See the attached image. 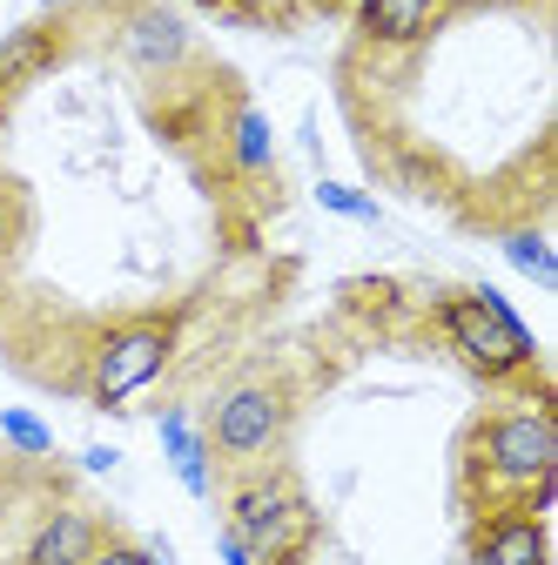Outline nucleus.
Segmentation results:
<instances>
[{
  "mask_svg": "<svg viewBox=\"0 0 558 565\" xmlns=\"http://www.w3.org/2000/svg\"><path fill=\"white\" fill-rule=\"evenodd\" d=\"M477 565H545V519H532L525 505H505L477 525L471 539Z\"/></svg>",
  "mask_w": 558,
  "mask_h": 565,
  "instance_id": "6e6552de",
  "label": "nucleus"
},
{
  "mask_svg": "<svg viewBox=\"0 0 558 565\" xmlns=\"http://www.w3.org/2000/svg\"><path fill=\"white\" fill-rule=\"evenodd\" d=\"M262 565H310V552H283V558H262Z\"/></svg>",
  "mask_w": 558,
  "mask_h": 565,
  "instance_id": "aec40b11",
  "label": "nucleus"
},
{
  "mask_svg": "<svg viewBox=\"0 0 558 565\" xmlns=\"http://www.w3.org/2000/svg\"><path fill=\"white\" fill-rule=\"evenodd\" d=\"M195 8H229V0H195Z\"/></svg>",
  "mask_w": 558,
  "mask_h": 565,
  "instance_id": "412c9836",
  "label": "nucleus"
},
{
  "mask_svg": "<svg viewBox=\"0 0 558 565\" xmlns=\"http://www.w3.org/2000/svg\"><path fill=\"white\" fill-rule=\"evenodd\" d=\"M169 350H175V323L169 317H135L115 323L95 358H88V404L95 411H121L128 397H142L162 371H169Z\"/></svg>",
  "mask_w": 558,
  "mask_h": 565,
  "instance_id": "20e7f679",
  "label": "nucleus"
},
{
  "mask_svg": "<svg viewBox=\"0 0 558 565\" xmlns=\"http://www.w3.org/2000/svg\"><path fill=\"white\" fill-rule=\"evenodd\" d=\"M438 323H444V337L458 343V358L477 377H525V371H538V343H532L525 317L505 303V290H492V282H477V290H444L438 297Z\"/></svg>",
  "mask_w": 558,
  "mask_h": 565,
  "instance_id": "f257e3e1",
  "label": "nucleus"
},
{
  "mask_svg": "<svg viewBox=\"0 0 558 565\" xmlns=\"http://www.w3.org/2000/svg\"><path fill=\"white\" fill-rule=\"evenodd\" d=\"M142 552H149V565H175V552H169V545H162V539H149V545H142Z\"/></svg>",
  "mask_w": 558,
  "mask_h": 565,
  "instance_id": "6ab92c4d",
  "label": "nucleus"
},
{
  "mask_svg": "<svg viewBox=\"0 0 558 565\" xmlns=\"http://www.w3.org/2000/svg\"><path fill=\"white\" fill-rule=\"evenodd\" d=\"M155 438H162V451H169V465H175V478L189 484V499H208V445H202V431L182 417V411H162L155 417Z\"/></svg>",
  "mask_w": 558,
  "mask_h": 565,
  "instance_id": "9d476101",
  "label": "nucleus"
},
{
  "mask_svg": "<svg viewBox=\"0 0 558 565\" xmlns=\"http://www.w3.org/2000/svg\"><path fill=\"white\" fill-rule=\"evenodd\" d=\"M121 465V451H108V445H88L82 451V471H115Z\"/></svg>",
  "mask_w": 558,
  "mask_h": 565,
  "instance_id": "a211bd4d",
  "label": "nucleus"
},
{
  "mask_svg": "<svg viewBox=\"0 0 558 565\" xmlns=\"http://www.w3.org/2000/svg\"><path fill=\"white\" fill-rule=\"evenodd\" d=\"M431 14H438V0H364L357 28L377 47H404V41H417V34L431 28Z\"/></svg>",
  "mask_w": 558,
  "mask_h": 565,
  "instance_id": "1a4fd4ad",
  "label": "nucleus"
},
{
  "mask_svg": "<svg viewBox=\"0 0 558 565\" xmlns=\"http://www.w3.org/2000/svg\"><path fill=\"white\" fill-rule=\"evenodd\" d=\"M101 545H108V525H101L88 505H54V512L34 525L21 565H88Z\"/></svg>",
  "mask_w": 558,
  "mask_h": 565,
  "instance_id": "0eeeda50",
  "label": "nucleus"
},
{
  "mask_svg": "<svg viewBox=\"0 0 558 565\" xmlns=\"http://www.w3.org/2000/svg\"><path fill=\"white\" fill-rule=\"evenodd\" d=\"M477 471H492L505 491H525L532 478L558 471V431H551V411L545 404H505L477 424L471 438Z\"/></svg>",
  "mask_w": 558,
  "mask_h": 565,
  "instance_id": "39448f33",
  "label": "nucleus"
},
{
  "mask_svg": "<svg viewBox=\"0 0 558 565\" xmlns=\"http://www.w3.org/2000/svg\"><path fill=\"white\" fill-rule=\"evenodd\" d=\"M283 431H290V391L269 384V377H243L208 404L202 445L223 465H262L276 445H283Z\"/></svg>",
  "mask_w": 558,
  "mask_h": 565,
  "instance_id": "7ed1b4c3",
  "label": "nucleus"
},
{
  "mask_svg": "<svg viewBox=\"0 0 558 565\" xmlns=\"http://www.w3.org/2000/svg\"><path fill=\"white\" fill-rule=\"evenodd\" d=\"M0 438H8L14 451H28V458H47L54 451V431H47L34 411H0Z\"/></svg>",
  "mask_w": 558,
  "mask_h": 565,
  "instance_id": "ddd939ff",
  "label": "nucleus"
},
{
  "mask_svg": "<svg viewBox=\"0 0 558 565\" xmlns=\"http://www.w3.org/2000/svg\"><path fill=\"white\" fill-rule=\"evenodd\" d=\"M229 532L256 552V558H283V552H310L316 539V512L303 499V484L290 471H249L229 491Z\"/></svg>",
  "mask_w": 558,
  "mask_h": 565,
  "instance_id": "f03ea898",
  "label": "nucleus"
},
{
  "mask_svg": "<svg viewBox=\"0 0 558 565\" xmlns=\"http://www.w3.org/2000/svg\"><path fill=\"white\" fill-rule=\"evenodd\" d=\"M88 565H149V552H142V545H121V539H108V545H101Z\"/></svg>",
  "mask_w": 558,
  "mask_h": 565,
  "instance_id": "2eb2a0df",
  "label": "nucleus"
},
{
  "mask_svg": "<svg viewBox=\"0 0 558 565\" xmlns=\"http://www.w3.org/2000/svg\"><path fill=\"white\" fill-rule=\"evenodd\" d=\"M216 552H223V565H262V558H256V552H249V545H243V539L229 532V525L216 532Z\"/></svg>",
  "mask_w": 558,
  "mask_h": 565,
  "instance_id": "dca6fc26",
  "label": "nucleus"
},
{
  "mask_svg": "<svg viewBox=\"0 0 558 565\" xmlns=\"http://www.w3.org/2000/svg\"><path fill=\"white\" fill-rule=\"evenodd\" d=\"M229 162H236V175H269V162H276V135H269L262 108H249V102L229 115Z\"/></svg>",
  "mask_w": 558,
  "mask_h": 565,
  "instance_id": "9b49d317",
  "label": "nucleus"
},
{
  "mask_svg": "<svg viewBox=\"0 0 558 565\" xmlns=\"http://www.w3.org/2000/svg\"><path fill=\"white\" fill-rule=\"evenodd\" d=\"M14 236H21V230H14V202H8V189H0V263L14 256Z\"/></svg>",
  "mask_w": 558,
  "mask_h": 565,
  "instance_id": "f3484780",
  "label": "nucleus"
},
{
  "mask_svg": "<svg viewBox=\"0 0 558 565\" xmlns=\"http://www.w3.org/2000/svg\"><path fill=\"white\" fill-rule=\"evenodd\" d=\"M316 202L330 209V216H351V223H377V216H384L364 189H343V182H316Z\"/></svg>",
  "mask_w": 558,
  "mask_h": 565,
  "instance_id": "4468645a",
  "label": "nucleus"
},
{
  "mask_svg": "<svg viewBox=\"0 0 558 565\" xmlns=\"http://www.w3.org/2000/svg\"><path fill=\"white\" fill-rule=\"evenodd\" d=\"M498 243H505V263H518V269L538 282V290H558V256H551L545 230H505Z\"/></svg>",
  "mask_w": 558,
  "mask_h": 565,
  "instance_id": "f8f14e48",
  "label": "nucleus"
},
{
  "mask_svg": "<svg viewBox=\"0 0 558 565\" xmlns=\"http://www.w3.org/2000/svg\"><path fill=\"white\" fill-rule=\"evenodd\" d=\"M115 47H121V61L135 75H175V67H189V54H195V34H189V21L175 8H162V0H135L121 14V28H115Z\"/></svg>",
  "mask_w": 558,
  "mask_h": 565,
  "instance_id": "423d86ee",
  "label": "nucleus"
}]
</instances>
